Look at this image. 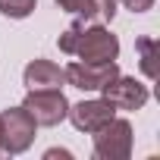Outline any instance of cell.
<instances>
[{
  "instance_id": "obj_1",
  "label": "cell",
  "mask_w": 160,
  "mask_h": 160,
  "mask_svg": "<svg viewBox=\"0 0 160 160\" xmlns=\"http://www.w3.org/2000/svg\"><path fill=\"white\" fill-rule=\"evenodd\" d=\"M60 50L63 53H75L78 60L85 63H107V60H116L119 57V38L101 25L94 28H85V25H69L63 35H60Z\"/></svg>"
},
{
  "instance_id": "obj_2",
  "label": "cell",
  "mask_w": 160,
  "mask_h": 160,
  "mask_svg": "<svg viewBox=\"0 0 160 160\" xmlns=\"http://www.w3.org/2000/svg\"><path fill=\"white\" fill-rule=\"evenodd\" d=\"M22 107L28 110L35 126H57L69 113V101H66V94L60 88H32L25 94Z\"/></svg>"
},
{
  "instance_id": "obj_3",
  "label": "cell",
  "mask_w": 160,
  "mask_h": 160,
  "mask_svg": "<svg viewBox=\"0 0 160 160\" xmlns=\"http://www.w3.org/2000/svg\"><path fill=\"white\" fill-rule=\"evenodd\" d=\"M94 154L101 160H126L132 154V122L129 119H110L94 132Z\"/></svg>"
},
{
  "instance_id": "obj_4",
  "label": "cell",
  "mask_w": 160,
  "mask_h": 160,
  "mask_svg": "<svg viewBox=\"0 0 160 160\" xmlns=\"http://www.w3.org/2000/svg\"><path fill=\"white\" fill-rule=\"evenodd\" d=\"M119 75V66L116 60H107V63H85V60H75L63 69V78L72 85V88H82V91H101L110 78Z\"/></svg>"
},
{
  "instance_id": "obj_5",
  "label": "cell",
  "mask_w": 160,
  "mask_h": 160,
  "mask_svg": "<svg viewBox=\"0 0 160 160\" xmlns=\"http://www.w3.org/2000/svg\"><path fill=\"white\" fill-rule=\"evenodd\" d=\"M0 126H3V151L22 154L35 141V119L28 116L25 107H10L0 113Z\"/></svg>"
},
{
  "instance_id": "obj_6",
  "label": "cell",
  "mask_w": 160,
  "mask_h": 160,
  "mask_svg": "<svg viewBox=\"0 0 160 160\" xmlns=\"http://www.w3.org/2000/svg\"><path fill=\"white\" fill-rule=\"evenodd\" d=\"M101 91H104V101H110L116 110H141L148 104V88L138 78H129V75L110 78Z\"/></svg>"
},
{
  "instance_id": "obj_7",
  "label": "cell",
  "mask_w": 160,
  "mask_h": 160,
  "mask_svg": "<svg viewBox=\"0 0 160 160\" xmlns=\"http://www.w3.org/2000/svg\"><path fill=\"white\" fill-rule=\"evenodd\" d=\"M113 113H116V107L101 98V101H82V104L69 107L66 116L72 119V126H75L78 132H98L104 122L113 119Z\"/></svg>"
},
{
  "instance_id": "obj_8",
  "label": "cell",
  "mask_w": 160,
  "mask_h": 160,
  "mask_svg": "<svg viewBox=\"0 0 160 160\" xmlns=\"http://www.w3.org/2000/svg\"><path fill=\"white\" fill-rule=\"evenodd\" d=\"M22 82L25 88H60L63 85V69L50 60H32L22 72Z\"/></svg>"
},
{
  "instance_id": "obj_9",
  "label": "cell",
  "mask_w": 160,
  "mask_h": 160,
  "mask_svg": "<svg viewBox=\"0 0 160 160\" xmlns=\"http://www.w3.org/2000/svg\"><path fill=\"white\" fill-rule=\"evenodd\" d=\"M57 7L85 19H113L116 16V0H57Z\"/></svg>"
},
{
  "instance_id": "obj_10",
  "label": "cell",
  "mask_w": 160,
  "mask_h": 160,
  "mask_svg": "<svg viewBox=\"0 0 160 160\" xmlns=\"http://www.w3.org/2000/svg\"><path fill=\"white\" fill-rule=\"evenodd\" d=\"M138 50H141V72L148 78H157V41L138 38Z\"/></svg>"
},
{
  "instance_id": "obj_11",
  "label": "cell",
  "mask_w": 160,
  "mask_h": 160,
  "mask_svg": "<svg viewBox=\"0 0 160 160\" xmlns=\"http://www.w3.org/2000/svg\"><path fill=\"white\" fill-rule=\"evenodd\" d=\"M35 7H38V0H0V13L10 19H25L35 13Z\"/></svg>"
},
{
  "instance_id": "obj_12",
  "label": "cell",
  "mask_w": 160,
  "mask_h": 160,
  "mask_svg": "<svg viewBox=\"0 0 160 160\" xmlns=\"http://www.w3.org/2000/svg\"><path fill=\"white\" fill-rule=\"evenodd\" d=\"M122 7L132 10V13H144V10L154 7V0H122Z\"/></svg>"
},
{
  "instance_id": "obj_13",
  "label": "cell",
  "mask_w": 160,
  "mask_h": 160,
  "mask_svg": "<svg viewBox=\"0 0 160 160\" xmlns=\"http://www.w3.org/2000/svg\"><path fill=\"white\" fill-rule=\"evenodd\" d=\"M44 157H47V160H53V157H63V160H69L72 154H69V151H60V148H50V151H47Z\"/></svg>"
},
{
  "instance_id": "obj_14",
  "label": "cell",
  "mask_w": 160,
  "mask_h": 160,
  "mask_svg": "<svg viewBox=\"0 0 160 160\" xmlns=\"http://www.w3.org/2000/svg\"><path fill=\"white\" fill-rule=\"evenodd\" d=\"M0 154H3V126H0Z\"/></svg>"
}]
</instances>
